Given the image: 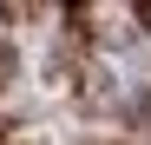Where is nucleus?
<instances>
[]
</instances>
